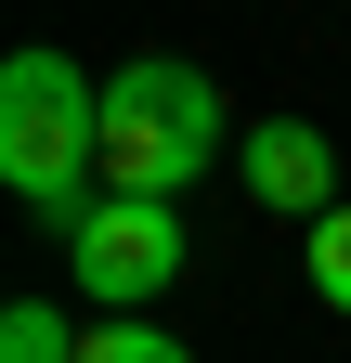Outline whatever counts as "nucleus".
Listing matches in <instances>:
<instances>
[{"label": "nucleus", "instance_id": "obj_1", "mask_svg": "<svg viewBox=\"0 0 351 363\" xmlns=\"http://www.w3.org/2000/svg\"><path fill=\"white\" fill-rule=\"evenodd\" d=\"M0 182L53 234H78L104 208V78H78L65 52H14L0 65Z\"/></svg>", "mask_w": 351, "mask_h": 363}, {"label": "nucleus", "instance_id": "obj_2", "mask_svg": "<svg viewBox=\"0 0 351 363\" xmlns=\"http://www.w3.org/2000/svg\"><path fill=\"white\" fill-rule=\"evenodd\" d=\"M222 156V91H208L195 65H117L104 78V195H144V208H183L195 169Z\"/></svg>", "mask_w": 351, "mask_h": 363}, {"label": "nucleus", "instance_id": "obj_3", "mask_svg": "<svg viewBox=\"0 0 351 363\" xmlns=\"http://www.w3.org/2000/svg\"><path fill=\"white\" fill-rule=\"evenodd\" d=\"M78 298H92L104 311V325H117V311H144V298H169V286H183V208H144V195H104L92 220H78Z\"/></svg>", "mask_w": 351, "mask_h": 363}, {"label": "nucleus", "instance_id": "obj_4", "mask_svg": "<svg viewBox=\"0 0 351 363\" xmlns=\"http://www.w3.org/2000/svg\"><path fill=\"white\" fill-rule=\"evenodd\" d=\"M247 195L325 220V208H338V156H325V130H313V117H260V130H247Z\"/></svg>", "mask_w": 351, "mask_h": 363}, {"label": "nucleus", "instance_id": "obj_5", "mask_svg": "<svg viewBox=\"0 0 351 363\" xmlns=\"http://www.w3.org/2000/svg\"><path fill=\"white\" fill-rule=\"evenodd\" d=\"M0 363H78V325L53 298H14V311H0Z\"/></svg>", "mask_w": 351, "mask_h": 363}, {"label": "nucleus", "instance_id": "obj_6", "mask_svg": "<svg viewBox=\"0 0 351 363\" xmlns=\"http://www.w3.org/2000/svg\"><path fill=\"white\" fill-rule=\"evenodd\" d=\"M78 363H195V350L169 337V325H144V311H117V325H92V337H78Z\"/></svg>", "mask_w": 351, "mask_h": 363}, {"label": "nucleus", "instance_id": "obj_7", "mask_svg": "<svg viewBox=\"0 0 351 363\" xmlns=\"http://www.w3.org/2000/svg\"><path fill=\"white\" fill-rule=\"evenodd\" d=\"M299 259H313V298H325V311H351V208H325Z\"/></svg>", "mask_w": 351, "mask_h": 363}]
</instances>
